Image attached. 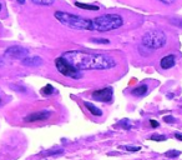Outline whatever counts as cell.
I'll return each instance as SVG.
<instances>
[{"mask_svg":"<svg viewBox=\"0 0 182 160\" xmlns=\"http://www.w3.org/2000/svg\"><path fill=\"white\" fill-rule=\"evenodd\" d=\"M63 56L79 70H106L116 66V60L106 54L85 53L80 50H69Z\"/></svg>","mask_w":182,"mask_h":160,"instance_id":"cell-1","label":"cell"},{"mask_svg":"<svg viewBox=\"0 0 182 160\" xmlns=\"http://www.w3.org/2000/svg\"><path fill=\"white\" fill-rule=\"evenodd\" d=\"M54 16L56 18V20H59V23L70 29L95 31V19H88L66 11H55Z\"/></svg>","mask_w":182,"mask_h":160,"instance_id":"cell-2","label":"cell"},{"mask_svg":"<svg viewBox=\"0 0 182 160\" xmlns=\"http://www.w3.org/2000/svg\"><path fill=\"white\" fill-rule=\"evenodd\" d=\"M95 31L107 33L115 29H119L124 24V19L119 14H104L95 18Z\"/></svg>","mask_w":182,"mask_h":160,"instance_id":"cell-3","label":"cell"},{"mask_svg":"<svg viewBox=\"0 0 182 160\" xmlns=\"http://www.w3.org/2000/svg\"><path fill=\"white\" fill-rule=\"evenodd\" d=\"M166 34L161 30H150L142 36V45L150 50L161 49L166 45Z\"/></svg>","mask_w":182,"mask_h":160,"instance_id":"cell-4","label":"cell"},{"mask_svg":"<svg viewBox=\"0 0 182 160\" xmlns=\"http://www.w3.org/2000/svg\"><path fill=\"white\" fill-rule=\"evenodd\" d=\"M55 66L59 70V73L63 74L64 76L73 78V79H81L83 78L81 70H79L74 65H71L64 56H59L55 59Z\"/></svg>","mask_w":182,"mask_h":160,"instance_id":"cell-5","label":"cell"},{"mask_svg":"<svg viewBox=\"0 0 182 160\" xmlns=\"http://www.w3.org/2000/svg\"><path fill=\"white\" fill-rule=\"evenodd\" d=\"M29 50L26 48H23V46H19V45H14V46H10L5 50V56H9V58H13V59H20L23 60L24 58L29 56Z\"/></svg>","mask_w":182,"mask_h":160,"instance_id":"cell-6","label":"cell"},{"mask_svg":"<svg viewBox=\"0 0 182 160\" xmlns=\"http://www.w3.org/2000/svg\"><path fill=\"white\" fill-rule=\"evenodd\" d=\"M114 96V91L111 88H104V89H99L95 90L91 94V98L96 101H101V103H109L112 100Z\"/></svg>","mask_w":182,"mask_h":160,"instance_id":"cell-7","label":"cell"},{"mask_svg":"<svg viewBox=\"0 0 182 160\" xmlns=\"http://www.w3.org/2000/svg\"><path fill=\"white\" fill-rule=\"evenodd\" d=\"M51 111L50 110H40V111H35V113H31L29 115H26L24 118V121L26 123H35V121H44V120H48L50 116H51Z\"/></svg>","mask_w":182,"mask_h":160,"instance_id":"cell-8","label":"cell"},{"mask_svg":"<svg viewBox=\"0 0 182 160\" xmlns=\"http://www.w3.org/2000/svg\"><path fill=\"white\" fill-rule=\"evenodd\" d=\"M175 64H176V58H175V55H171V54L164 56V58L160 60V66H161L162 69H165V70L174 68Z\"/></svg>","mask_w":182,"mask_h":160,"instance_id":"cell-9","label":"cell"},{"mask_svg":"<svg viewBox=\"0 0 182 160\" xmlns=\"http://www.w3.org/2000/svg\"><path fill=\"white\" fill-rule=\"evenodd\" d=\"M21 64L25 66H40L43 64V59L39 56H26L21 60Z\"/></svg>","mask_w":182,"mask_h":160,"instance_id":"cell-10","label":"cell"},{"mask_svg":"<svg viewBox=\"0 0 182 160\" xmlns=\"http://www.w3.org/2000/svg\"><path fill=\"white\" fill-rule=\"evenodd\" d=\"M147 91H149V86H147L146 84H142V85H140V86L132 89V90H131V94H132L134 96H144V95L147 94Z\"/></svg>","mask_w":182,"mask_h":160,"instance_id":"cell-11","label":"cell"},{"mask_svg":"<svg viewBox=\"0 0 182 160\" xmlns=\"http://www.w3.org/2000/svg\"><path fill=\"white\" fill-rule=\"evenodd\" d=\"M84 105H85V108L89 110V113H91L94 116H101V115H102V111H101V109H99L97 106H95L92 103H89V101H84Z\"/></svg>","mask_w":182,"mask_h":160,"instance_id":"cell-12","label":"cell"},{"mask_svg":"<svg viewBox=\"0 0 182 160\" xmlns=\"http://www.w3.org/2000/svg\"><path fill=\"white\" fill-rule=\"evenodd\" d=\"M75 5H76L78 8H81V9H86V10H91V11H96V10H99V6H96V5H91V4L75 3Z\"/></svg>","mask_w":182,"mask_h":160,"instance_id":"cell-13","label":"cell"},{"mask_svg":"<svg viewBox=\"0 0 182 160\" xmlns=\"http://www.w3.org/2000/svg\"><path fill=\"white\" fill-rule=\"evenodd\" d=\"M55 93V88L53 86V85H45L43 89H41V94L43 95H45V96H49V95H51V94H54Z\"/></svg>","mask_w":182,"mask_h":160,"instance_id":"cell-14","label":"cell"},{"mask_svg":"<svg viewBox=\"0 0 182 160\" xmlns=\"http://www.w3.org/2000/svg\"><path fill=\"white\" fill-rule=\"evenodd\" d=\"M119 149L120 150H126V152H130V153H136V152L141 150L140 147H132V145H120Z\"/></svg>","mask_w":182,"mask_h":160,"instance_id":"cell-15","label":"cell"},{"mask_svg":"<svg viewBox=\"0 0 182 160\" xmlns=\"http://www.w3.org/2000/svg\"><path fill=\"white\" fill-rule=\"evenodd\" d=\"M36 5H44V6H50L55 3V0H31Z\"/></svg>","mask_w":182,"mask_h":160,"instance_id":"cell-16","label":"cell"},{"mask_svg":"<svg viewBox=\"0 0 182 160\" xmlns=\"http://www.w3.org/2000/svg\"><path fill=\"white\" fill-rule=\"evenodd\" d=\"M125 130H130L131 128H132V125H131V123H130V120L129 119H122L120 123H119Z\"/></svg>","mask_w":182,"mask_h":160,"instance_id":"cell-17","label":"cell"},{"mask_svg":"<svg viewBox=\"0 0 182 160\" xmlns=\"http://www.w3.org/2000/svg\"><path fill=\"white\" fill-rule=\"evenodd\" d=\"M180 155H181V152H179V150H169L165 153V157H167V158H177Z\"/></svg>","mask_w":182,"mask_h":160,"instance_id":"cell-18","label":"cell"},{"mask_svg":"<svg viewBox=\"0 0 182 160\" xmlns=\"http://www.w3.org/2000/svg\"><path fill=\"white\" fill-rule=\"evenodd\" d=\"M150 139L155 140V142H165V140H167V138L165 135H161V134H154V135H151Z\"/></svg>","mask_w":182,"mask_h":160,"instance_id":"cell-19","label":"cell"},{"mask_svg":"<svg viewBox=\"0 0 182 160\" xmlns=\"http://www.w3.org/2000/svg\"><path fill=\"white\" fill-rule=\"evenodd\" d=\"M90 40L92 43H97V44H109L110 43L109 39H96V38H91Z\"/></svg>","mask_w":182,"mask_h":160,"instance_id":"cell-20","label":"cell"},{"mask_svg":"<svg viewBox=\"0 0 182 160\" xmlns=\"http://www.w3.org/2000/svg\"><path fill=\"white\" fill-rule=\"evenodd\" d=\"M61 153H63V150L59 149V150H51V152H43L40 154L41 155H56V154H61Z\"/></svg>","mask_w":182,"mask_h":160,"instance_id":"cell-21","label":"cell"},{"mask_svg":"<svg viewBox=\"0 0 182 160\" xmlns=\"http://www.w3.org/2000/svg\"><path fill=\"white\" fill-rule=\"evenodd\" d=\"M164 120H165L166 123H174V121H175L174 116H165V118H164Z\"/></svg>","mask_w":182,"mask_h":160,"instance_id":"cell-22","label":"cell"},{"mask_svg":"<svg viewBox=\"0 0 182 160\" xmlns=\"http://www.w3.org/2000/svg\"><path fill=\"white\" fill-rule=\"evenodd\" d=\"M150 124H151V126H152V128H159V123H157L156 120H154V119H151V120H150Z\"/></svg>","mask_w":182,"mask_h":160,"instance_id":"cell-23","label":"cell"},{"mask_svg":"<svg viewBox=\"0 0 182 160\" xmlns=\"http://www.w3.org/2000/svg\"><path fill=\"white\" fill-rule=\"evenodd\" d=\"M175 138H176L177 140L182 142V134H180V133H176V134H175Z\"/></svg>","mask_w":182,"mask_h":160,"instance_id":"cell-24","label":"cell"},{"mask_svg":"<svg viewBox=\"0 0 182 160\" xmlns=\"http://www.w3.org/2000/svg\"><path fill=\"white\" fill-rule=\"evenodd\" d=\"M161 3H164V4H172L175 0H160Z\"/></svg>","mask_w":182,"mask_h":160,"instance_id":"cell-25","label":"cell"},{"mask_svg":"<svg viewBox=\"0 0 182 160\" xmlns=\"http://www.w3.org/2000/svg\"><path fill=\"white\" fill-rule=\"evenodd\" d=\"M18 3H20V4H25V0H18Z\"/></svg>","mask_w":182,"mask_h":160,"instance_id":"cell-26","label":"cell"},{"mask_svg":"<svg viewBox=\"0 0 182 160\" xmlns=\"http://www.w3.org/2000/svg\"><path fill=\"white\" fill-rule=\"evenodd\" d=\"M0 10H1V4H0Z\"/></svg>","mask_w":182,"mask_h":160,"instance_id":"cell-27","label":"cell"},{"mask_svg":"<svg viewBox=\"0 0 182 160\" xmlns=\"http://www.w3.org/2000/svg\"><path fill=\"white\" fill-rule=\"evenodd\" d=\"M0 103H1V99H0Z\"/></svg>","mask_w":182,"mask_h":160,"instance_id":"cell-28","label":"cell"}]
</instances>
